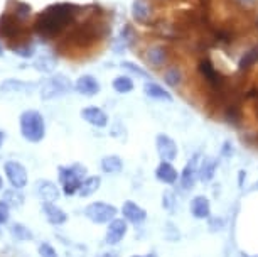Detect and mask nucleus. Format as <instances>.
Instances as JSON below:
<instances>
[{
    "mask_svg": "<svg viewBox=\"0 0 258 257\" xmlns=\"http://www.w3.org/2000/svg\"><path fill=\"white\" fill-rule=\"evenodd\" d=\"M75 11L76 9L71 4H52L37 14L36 22H34V31L46 39H52L61 31H64V27L75 16Z\"/></svg>",
    "mask_w": 258,
    "mask_h": 257,
    "instance_id": "nucleus-1",
    "label": "nucleus"
},
{
    "mask_svg": "<svg viewBox=\"0 0 258 257\" xmlns=\"http://www.w3.org/2000/svg\"><path fill=\"white\" fill-rule=\"evenodd\" d=\"M85 176H86V168L80 163L71 164V166L57 168V178H59V183L62 185V193L66 196H71L76 191H80L81 183L85 181Z\"/></svg>",
    "mask_w": 258,
    "mask_h": 257,
    "instance_id": "nucleus-2",
    "label": "nucleus"
},
{
    "mask_svg": "<svg viewBox=\"0 0 258 257\" xmlns=\"http://www.w3.org/2000/svg\"><path fill=\"white\" fill-rule=\"evenodd\" d=\"M21 134L29 142H41L46 135V124L41 112L26 110L21 115Z\"/></svg>",
    "mask_w": 258,
    "mask_h": 257,
    "instance_id": "nucleus-3",
    "label": "nucleus"
},
{
    "mask_svg": "<svg viewBox=\"0 0 258 257\" xmlns=\"http://www.w3.org/2000/svg\"><path fill=\"white\" fill-rule=\"evenodd\" d=\"M75 88L71 83V80L64 75H54L46 81L44 86L41 88V98L42 100H54L59 98L62 95H68Z\"/></svg>",
    "mask_w": 258,
    "mask_h": 257,
    "instance_id": "nucleus-4",
    "label": "nucleus"
},
{
    "mask_svg": "<svg viewBox=\"0 0 258 257\" xmlns=\"http://www.w3.org/2000/svg\"><path fill=\"white\" fill-rule=\"evenodd\" d=\"M116 212H118V210H116L113 205L106 203V201L90 203V205L85 208V215L96 225L110 224L113 218H116Z\"/></svg>",
    "mask_w": 258,
    "mask_h": 257,
    "instance_id": "nucleus-5",
    "label": "nucleus"
},
{
    "mask_svg": "<svg viewBox=\"0 0 258 257\" xmlns=\"http://www.w3.org/2000/svg\"><path fill=\"white\" fill-rule=\"evenodd\" d=\"M98 37H100V29L96 27L93 22H85V24H81V26H78L75 31L71 32L70 41L75 46L86 47V46L93 44Z\"/></svg>",
    "mask_w": 258,
    "mask_h": 257,
    "instance_id": "nucleus-6",
    "label": "nucleus"
},
{
    "mask_svg": "<svg viewBox=\"0 0 258 257\" xmlns=\"http://www.w3.org/2000/svg\"><path fill=\"white\" fill-rule=\"evenodd\" d=\"M22 34V21L14 14H2L0 16V37H6L9 42H14Z\"/></svg>",
    "mask_w": 258,
    "mask_h": 257,
    "instance_id": "nucleus-7",
    "label": "nucleus"
},
{
    "mask_svg": "<svg viewBox=\"0 0 258 257\" xmlns=\"http://www.w3.org/2000/svg\"><path fill=\"white\" fill-rule=\"evenodd\" d=\"M199 159H201V156L196 152L192 154V158L189 159V161L186 163V166H184L182 169V174H181V188L184 191H189L192 190L194 185L198 183V178H199Z\"/></svg>",
    "mask_w": 258,
    "mask_h": 257,
    "instance_id": "nucleus-8",
    "label": "nucleus"
},
{
    "mask_svg": "<svg viewBox=\"0 0 258 257\" xmlns=\"http://www.w3.org/2000/svg\"><path fill=\"white\" fill-rule=\"evenodd\" d=\"M155 149H157V154L162 161L172 163L177 158V144L167 134H157V137H155Z\"/></svg>",
    "mask_w": 258,
    "mask_h": 257,
    "instance_id": "nucleus-9",
    "label": "nucleus"
},
{
    "mask_svg": "<svg viewBox=\"0 0 258 257\" xmlns=\"http://www.w3.org/2000/svg\"><path fill=\"white\" fill-rule=\"evenodd\" d=\"M4 169H6V174H7L9 181H11L12 188L21 190V188H24L27 185V171H26V168H24L21 163L7 161L6 166H4Z\"/></svg>",
    "mask_w": 258,
    "mask_h": 257,
    "instance_id": "nucleus-10",
    "label": "nucleus"
},
{
    "mask_svg": "<svg viewBox=\"0 0 258 257\" xmlns=\"http://www.w3.org/2000/svg\"><path fill=\"white\" fill-rule=\"evenodd\" d=\"M126 229H128V222H126L125 218H113L108 225V230H106L105 242L108 245L120 244L126 234Z\"/></svg>",
    "mask_w": 258,
    "mask_h": 257,
    "instance_id": "nucleus-11",
    "label": "nucleus"
},
{
    "mask_svg": "<svg viewBox=\"0 0 258 257\" xmlns=\"http://www.w3.org/2000/svg\"><path fill=\"white\" fill-rule=\"evenodd\" d=\"M120 212H121V215H123L125 220L130 222V224H134V225L144 224L145 218H147V212L132 200H126L123 205H121Z\"/></svg>",
    "mask_w": 258,
    "mask_h": 257,
    "instance_id": "nucleus-12",
    "label": "nucleus"
},
{
    "mask_svg": "<svg viewBox=\"0 0 258 257\" xmlns=\"http://www.w3.org/2000/svg\"><path fill=\"white\" fill-rule=\"evenodd\" d=\"M75 90L83 96H95L100 93V83L96 81L95 76L91 75H83L76 80Z\"/></svg>",
    "mask_w": 258,
    "mask_h": 257,
    "instance_id": "nucleus-13",
    "label": "nucleus"
},
{
    "mask_svg": "<svg viewBox=\"0 0 258 257\" xmlns=\"http://www.w3.org/2000/svg\"><path fill=\"white\" fill-rule=\"evenodd\" d=\"M81 119L90 125H95V127H106V124H108V115L98 107H85L81 110Z\"/></svg>",
    "mask_w": 258,
    "mask_h": 257,
    "instance_id": "nucleus-14",
    "label": "nucleus"
},
{
    "mask_svg": "<svg viewBox=\"0 0 258 257\" xmlns=\"http://www.w3.org/2000/svg\"><path fill=\"white\" fill-rule=\"evenodd\" d=\"M42 213H44V217L47 218V222H49L51 225H64L68 222V213L62 210V208L56 207L54 203H47L44 201L42 203Z\"/></svg>",
    "mask_w": 258,
    "mask_h": 257,
    "instance_id": "nucleus-15",
    "label": "nucleus"
},
{
    "mask_svg": "<svg viewBox=\"0 0 258 257\" xmlns=\"http://www.w3.org/2000/svg\"><path fill=\"white\" fill-rule=\"evenodd\" d=\"M155 178H157L160 183H164V185L172 186L174 183H177L179 173H177V169L174 168L172 163L162 161L157 168H155Z\"/></svg>",
    "mask_w": 258,
    "mask_h": 257,
    "instance_id": "nucleus-16",
    "label": "nucleus"
},
{
    "mask_svg": "<svg viewBox=\"0 0 258 257\" xmlns=\"http://www.w3.org/2000/svg\"><path fill=\"white\" fill-rule=\"evenodd\" d=\"M189 210H191V215L198 218V220L209 218V215H211V203L204 195H198L189 203Z\"/></svg>",
    "mask_w": 258,
    "mask_h": 257,
    "instance_id": "nucleus-17",
    "label": "nucleus"
},
{
    "mask_svg": "<svg viewBox=\"0 0 258 257\" xmlns=\"http://www.w3.org/2000/svg\"><path fill=\"white\" fill-rule=\"evenodd\" d=\"M199 71H201V75L204 78L208 80V83L214 86V88H220L221 86V75L216 71V68L209 60H203L199 63Z\"/></svg>",
    "mask_w": 258,
    "mask_h": 257,
    "instance_id": "nucleus-18",
    "label": "nucleus"
},
{
    "mask_svg": "<svg viewBox=\"0 0 258 257\" xmlns=\"http://www.w3.org/2000/svg\"><path fill=\"white\" fill-rule=\"evenodd\" d=\"M37 195L42 198V201H47V203H54L57 198L61 196L59 193V188H57L54 183L51 181H39L37 185Z\"/></svg>",
    "mask_w": 258,
    "mask_h": 257,
    "instance_id": "nucleus-19",
    "label": "nucleus"
},
{
    "mask_svg": "<svg viewBox=\"0 0 258 257\" xmlns=\"http://www.w3.org/2000/svg\"><path fill=\"white\" fill-rule=\"evenodd\" d=\"M150 16H152V9H150V4L147 0H134V4H132L134 21L144 24L149 21Z\"/></svg>",
    "mask_w": 258,
    "mask_h": 257,
    "instance_id": "nucleus-20",
    "label": "nucleus"
},
{
    "mask_svg": "<svg viewBox=\"0 0 258 257\" xmlns=\"http://www.w3.org/2000/svg\"><path fill=\"white\" fill-rule=\"evenodd\" d=\"M145 60L152 68H162L167 61V53L162 46H152L145 51Z\"/></svg>",
    "mask_w": 258,
    "mask_h": 257,
    "instance_id": "nucleus-21",
    "label": "nucleus"
},
{
    "mask_svg": "<svg viewBox=\"0 0 258 257\" xmlns=\"http://www.w3.org/2000/svg\"><path fill=\"white\" fill-rule=\"evenodd\" d=\"M144 91H145V95H147L149 98H152V100L172 101V95H170L165 88H162L160 85L152 83V81H149V83L144 86Z\"/></svg>",
    "mask_w": 258,
    "mask_h": 257,
    "instance_id": "nucleus-22",
    "label": "nucleus"
},
{
    "mask_svg": "<svg viewBox=\"0 0 258 257\" xmlns=\"http://www.w3.org/2000/svg\"><path fill=\"white\" fill-rule=\"evenodd\" d=\"M100 166H101V169H103V173L115 174V173H120L121 169H123V161H121L120 156L111 154V156H105L103 159H101Z\"/></svg>",
    "mask_w": 258,
    "mask_h": 257,
    "instance_id": "nucleus-23",
    "label": "nucleus"
},
{
    "mask_svg": "<svg viewBox=\"0 0 258 257\" xmlns=\"http://www.w3.org/2000/svg\"><path fill=\"white\" fill-rule=\"evenodd\" d=\"M29 86H34V85L26 83V81H19V80H6L0 83V93H22Z\"/></svg>",
    "mask_w": 258,
    "mask_h": 257,
    "instance_id": "nucleus-24",
    "label": "nucleus"
},
{
    "mask_svg": "<svg viewBox=\"0 0 258 257\" xmlns=\"http://www.w3.org/2000/svg\"><path fill=\"white\" fill-rule=\"evenodd\" d=\"M101 185V178L100 176H90V178H85V181L81 183V188H80V196L81 198H86V196H91L93 193L98 190Z\"/></svg>",
    "mask_w": 258,
    "mask_h": 257,
    "instance_id": "nucleus-25",
    "label": "nucleus"
},
{
    "mask_svg": "<svg viewBox=\"0 0 258 257\" xmlns=\"http://www.w3.org/2000/svg\"><path fill=\"white\" fill-rule=\"evenodd\" d=\"M216 168H218L216 159H206V161L201 164V168H199V179H201L203 183H209L214 178Z\"/></svg>",
    "mask_w": 258,
    "mask_h": 257,
    "instance_id": "nucleus-26",
    "label": "nucleus"
},
{
    "mask_svg": "<svg viewBox=\"0 0 258 257\" xmlns=\"http://www.w3.org/2000/svg\"><path fill=\"white\" fill-rule=\"evenodd\" d=\"M111 86H113L115 91L118 93H130L134 90V80L128 78V76H116V78L111 81Z\"/></svg>",
    "mask_w": 258,
    "mask_h": 257,
    "instance_id": "nucleus-27",
    "label": "nucleus"
},
{
    "mask_svg": "<svg viewBox=\"0 0 258 257\" xmlns=\"http://www.w3.org/2000/svg\"><path fill=\"white\" fill-rule=\"evenodd\" d=\"M4 201H6L9 207H21L24 205L26 198H24V195L17 188H12V190H7L4 193Z\"/></svg>",
    "mask_w": 258,
    "mask_h": 257,
    "instance_id": "nucleus-28",
    "label": "nucleus"
},
{
    "mask_svg": "<svg viewBox=\"0 0 258 257\" xmlns=\"http://www.w3.org/2000/svg\"><path fill=\"white\" fill-rule=\"evenodd\" d=\"M34 66L37 68L39 71H42V73H51L54 68L57 66V61H56V58L54 56H41L39 60L34 63Z\"/></svg>",
    "mask_w": 258,
    "mask_h": 257,
    "instance_id": "nucleus-29",
    "label": "nucleus"
},
{
    "mask_svg": "<svg viewBox=\"0 0 258 257\" xmlns=\"http://www.w3.org/2000/svg\"><path fill=\"white\" fill-rule=\"evenodd\" d=\"M256 61H258V46L248 49L245 55L241 56V60L238 61V68H240V70H248V68L251 65H255Z\"/></svg>",
    "mask_w": 258,
    "mask_h": 257,
    "instance_id": "nucleus-30",
    "label": "nucleus"
},
{
    "mask_svg": "<svg viewBox=\"0 0 258 257\" xmlns=\"http://www.w3.org/2000/svg\"><path fill=\"white\" fill-rule=\"evenodd\" d=\"M181 80H182V75H181V70L179 68H169L167 71H165V75H164V81H165V85L167 86H177L179 83H181Z\"/></svg>",
    "mask_w": 258,
    "mask_h": 257,
    "instance_id": "nucleus-31",
    "label": "nucleus"
},
{
    "mask_svg": "<svg viewBox=\"0 0 258 257\" xmlns=\"http://www.w3.org/2000/svg\"><path fill=\"white\" fill-rule=\"evenodd\" d=\"M162 207L165 212H176V207H177V198H176V193L170 191V190H165L164 191V196H162Z\"/></svg>",
    "mask_w": 258,
    "mask_h": 257,
    "instance_id": "nucleus-32",
    "label": "nucleus"
},
{
    "mask_svg": "<svg viewBox=\"0 0 258 257\" xmlns=\"http://www.w3.org/2000/svg\"><path fill=\"white\" fill-rule=\"evenodd\" d=\"M12 234L17 240H32V232L22 224L12 225Z\"/></svg>",
    "mask_w": 258,
    "mask_h": 257,
    "instance_id": "nucleus-33",
    "label": "nucleus"
},
{
    "mask_svg": "<svg viewBox=\"0 0 258 257\" xmlns=\"http://www.w3.org/2000/svg\"><path fill=\"white\" fill-rule=\"evenodd\" d=\"M31 12H32V9L29 4L26 2H19L17 4V7H16V12H14V16H16L19 21H26V19H29V16H31Z\"/></svg>",
    "mask_w": 258,
    "mask_h": 257,
    "instance_id": "nucleus-34",
    "label": "nucleus"
},
{
    "mask_svg": "<svg viewBox=\"0 0 258 257\" xmlns=\"http://www.w3.org/2000/svg\"><path fill=\"white\" fill-rule=\"evenodd\" d=\"M121 68H125V70H128L130 73H134V75H137V76H142V78H149V73L142 70L140 66H137L135 63H128V61H125V63H121Z\"/></svg>",
    "mask_w": 258,
    "mask_h": 257,
    "instance_id": "nucleus-35",
    "label": "nucleus"
},
{
    "mask_svg": "<svg viewBox=\"0 0 258 257\" xmlns=\"http://www.w3.org/2000/svg\"><path fill=\"white\" fill-rule=\"evenodd\" d=\"M11 49L16 53L17 56H22V58H31L34 56V47L31 44H19V46H12Z\"/></svg>",
    "mask_w": 258,
    "mask_h": 257,
    "instance_id": "nucleus-36",
    "label": "nucleus"
},
{
    "mask_svg": "<svg viewBox=\"0 0 258 257\" xmlns=\"http://www.w3.org/2000/svg\"><path fill=\"white\" fill-rule=\"evenodd\" d=\"M39 255L41 257H59L56 249L49 244V242H42V244L39 245Z\"/></svg>",
    "mask_w": 258,
    "mask_h": 257,
    "instance_id": "nucleus-37",
    "label": "nucleus"
},
{
    "mask_svg": "<svg viewBox=\"0 0 258 257\" xmlns=\"http://www.w3.org/2000/svg\"><path fill=\"white\" fill-rule=\"evenodd\" d=\"M9 217H11V207H9L7 203L2 200V201H0V225L7 224Z\"/></svg>",
    "mask_w": 258,
    "mask_h": 257,
    "instance_id": "nucleus-38",
    "label": "nucleus"
},
{
    "mask_svg": "<svg viewBox=\"0 0 258 257\" xmlns=\"http://www.w3.org/2000/svg\"><path fill=\"white\" fill-rule=\"evenodd\" d=\"M235 2L240 4V6L245 7V9H251V7L256 6V0H235Z\"/></svg>",
    "mask_w": 258,
    "mask_h": 257,
    "instance_id": "nucleus-39",
    "label": "nucleus"
},
{
    "mask_svg": "<svg viewBox=\"0 0 258 257\" xmlns=\"http://www.w3.org/2000/svg\"><path fill=\"white\" fill-rule=\"evenodd\" d=\"M4 140H6V134L0 130V147H2V144H4Z\"/></svg>",
    "mask_w": 258,
    "mask_h": 257,
    "instance_id": "nucleus-40",
    "label": "nucleus"
},
{
    "mask_svg": "<svg viewBox=\"0 0 258 257\" xmlns=\"http://www.w3.org/2000/svg\"><path fill=\"white\" fill-rule=\"evenodd\" d=\"M132 257H157V254H154V252H150L147 255H132Z\"/></svg>",
    "mask_w": 258,
    "mask_h": 257,
    "instance_id": "nucleus-41",
    "label": "nucleus"
},
{
    "mask_svg": "<svg viewBox=\"0 0 258 257\" xmlns=\"http://www.w3.org/2000/svg\"><path fill=\"white\" fill-rule=\"evenodd\" d=\"M240 255H241V257H258V255H248L246 252H240Z\"/></svg>",
    "mask_w": 258,
    "mask_h": 257,
    "instance_id": "nucleus-42",
    "label": "nucleus"
},
{
    "mask_svg": "<svg viewBox=\"0 0 258 257\" xmlns=\"http://www.w3.org/2000/svg\"><path fill=\"white\" fill-rule=\"evenodd\" d=\"M2 186H4V181H2V178H0V190H2Z\"/></svg>",
    "mask_w": 258,
    "mask_h": 257,
    "instance_id": "nucleus-43",
    "label": "nucleus"
},
{
    "mask_svg": "<svg viewBox=\"0 0 258 257\" xmlns=\"http://www.w3.org/2000/svg\"><path fill=\"white\" fill-rule=\"evenodd\" d=\"M4 55V49H2V46H0V56H2Z\"/></svg>",
    "mask_w": 258,
    "mask_h": 257,
    "instance_id": "nucleus-44",
    "label": "nucleus"
},
{
    "mask_svg": "<svg viewBox=\"0 0 258 257\" xmlns=\"http://www.w3.org/2000/svg\"><path fill=\"white\" fill-rule=\"evenodd\" d=\"M256 115H258V105H256Z\"/></svg>",
    "mask_w": 258,
    "mask_h": 257,
    "instance_id": "nucleus-45",
    "label": "nucleus"
}]
</instances>
